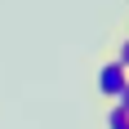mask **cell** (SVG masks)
<instances>
[{
  "label": "cell",
  "mask_w": 129,
  "mask_h": 129,
  "mask_svg": "<svg viewBox=\"0 0 129 129\" xmlns=\"http://www.w3.org/2000/svg\"><path fill=\"white\" fill-rule=\"evenodd\" d=\"M93 85H98V93H103L107 103H111V98H116V93H120V89L129 85V71H125V67L116 62V58H107V62L98 67V80H93Z\"/></svg>",
  "instance_id": "1"
},
{
  "label": "cell",
  "mask_w": 129,
  "mask_h": 129,
  "mask_svg": "<svg viewBox=\"0 0 129 129\" xmlns=\"http://www.w3.org/2000/svg\"><path fill=\"white\" fill-rule=\"evenodd\" d=\"M125 125H129V111H120V107L107 103V129H125Z\"/></svg>",
  "instance_id": "2"
},
{
  "label": "cell",
  "mask_w": 129,
  "mask_h": 129,
  "mask_svg": "<svg viewBox=\"0 0 129 129\" xmlns=\"http://www.w3.org/2000/svg\"><path fill=\"white\" fill-rule=\"evenodd\" d=\"M116 62L129 71V22H125V36H120V45H116Z\"/></svg>",
  "instance_id": "3"
},
{
  "label": "cell",
  "mask_w": 129,
  "mask_h": 129,
  "mask_svg": "<svg viewBox=\"0 0 129 129\" xmlns=\"http://www.w3.org/2000/svg\"><path fill=\"white\" fill-rule=\"evenodd\" d=\"M125 129H129V125H125Z\"/></svg>",
  "instance_id": "4"
}]
</instances>
